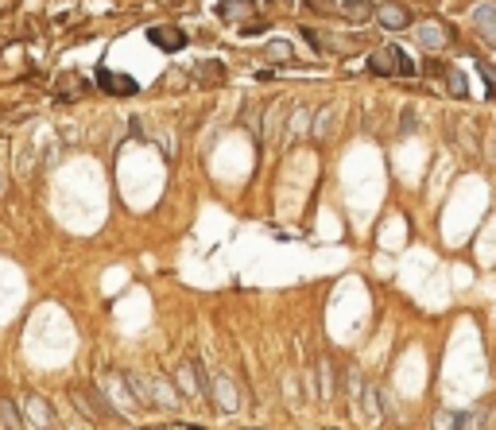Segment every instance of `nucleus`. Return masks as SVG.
<instances>
[{"label": "nucleus", "mask_w": 496, "mask_h": 430, "mask_svg": "<svg viewBox=\"0 0 496 430\" xmlns=\"http://www.w3.org/2000/svg\"><path fill=\"white\" fill-rule=\"evenodd\" d=\"M473 23L489 43H496V4H477L473 8Z\"/></svg>", "instance_id": "obj_9"}, {"label": "nucleus", "mask_w": 496, "mask_h": 430, "mask_svg": "<svg viewBox=\"0 0 496 430\" xmlns=\"http://www.w3.org/2000/svg\"><path fill=\"white\" fill-rule=\"evenodd\" d=\"M94 81H97V89H101V94H113V97H132V94H140V86L128 78V74L105 70V66L94 74Z\"/></svg>", "instance_id": "obj_2"}, {"label": "nucleus", "mask_w": 496, "mask_h": 430, "mask_svg": "<svg viewBox=\"0 0 496 430\" xmlns=\"http://www.w3.org/2000/svg\"><path fill=\"white\" fill-rule=\"evenodd\" d=\"M86 89H89V81L81 78V74H59V81H55L59 101H74V97H81Z\"/></svg>", "instance_id": "obj_6"}, {"label": "nucleus", "mask_w": 496, "mask_h": 430, "mask_svg": "<svg viewBox=\"0 0 496 430\" xmlns=\"http://www.w3.org/2000/svg\"><path fill=\"white\" fill-rule=\"evenodd\" d=\"M434 426H438V430H453V426H461V419L450 415V411H438V415H434Z\"/></svg>", "instance_id": "obj_18"}, {"label": "nucleus", "mask_w": 496, "mask_h": 430, "mask_svg": "<svg viewBox=\"0 0 496 430\" xmlns=\"http://www.w3.org/2000/svg\"><path fill=\"white\" fill-rule=\"evenodd\" d=\"M264 28H268L264 20H248V23H241V35H260Z\"/></svg>", "instance_id": "obj_19"}, {"label": "nucleus", "mask_w": 496, "mask_h": 430, "mask_svg": "<svg viewBox=\"0 0 496 430\" xmlns=\"http://www.w3.org/2000/svg\"><path fill=\"white\" fill-rule=\"evenodd\" d=\"M303 4H307L310 12H318V16H337V4H334V0H303Z\"/></svg>", "instance_id": "obj_17"}, {"label": "nucleus", "mask_w": 496, "mask_h": 430, "mask_svg": "<svg viewBox=\"0 0 496 430\" xmlns=\"http://www.w3.org/2000/svg\"><path fill=\"white\" fill-rule=\"evenodd\" d=\"M218 16H221V20H244L248 23L256 16V0H221Z\"/></svg>", "instance_id": "obj_7"}, {"label": "nucleus", "mask_w": 496, "mask_h": 430, "mask_svg": "<svg viewBox=\"0 0 496 430\" xmlns=\"http://www.w3.org/2000/svg\"><path fill=\"white\" fill-rule=\"evenodd\" d=\"M442 78H446V89H450V97H466V94H469L466 74H461L458 66H446V70H442Z\"/></svg>", "instance_id": "obj_12"}, {"label": "nucleus", "mask_w": 496, "mask_h": 430, "mask_svg": "<svg viewBox=\"0 0 496 430\" xmlns=\"http://www.w3.org/2000/svg\"><path fill=\"white\" fill-rule=\"evenodd\" d=\"M318 372H322V395L329 400V395H334V368H329V361H322Z\"/></svg>", "instance_id": "obj_16"}, {"label": "nucleus", "mask_w": 496, "mask_h": 430, "mask_svg": "<svg viewBox=\"0 0 496 430\" xmlns=\"http://www.w3.org/2000/svg\"><path fill=\"white\" fill-rule=\"evenodd\" d=\"M74 400H78V407L86 411L89 419H117V411H113V407H101L105 400L94 392V387H78V384H74Z\"/></svg>", "instance_id": "obj_3"}, {"label": "nucleus", "mask_w": 496, "mask_h": 430, "mask_svg": "<svg viewBox=\"0 0 496 430\" xmlns=\"http://www.w3.org/2000/svg\"><path fill=\"white\" fill-rule=\"evenodd\" d=\"M0 426L4 430H23L20 415H16V403L12 400H0Z\"/></svg>", "instance_id": "obj_13"}, {"label": "nucleus", "mask_w": 496, "mask_h": 430, "mask_svg": "<svg viewBox=\"0 0 496 430\" xmlns=\"http://www.w3.org/2000/svg\"><path fill=\"white\" fill-rule=\"evenodd\" d=\"M337 16H345V20H368L372 4L368 0H337Z\"/></svg>", "instance_id": "obj_11"}, {"label": "nucleus", "mask_w": 496, "mask_h": 430, "mask_svg": "<svg viewBox=\"0 0 496 430\" xmlns=\"http://www.w3.org/2000/svg\"><path fill=\"white\" fill-rule=\"evenodd\" d=\"M376 20L384 23L388 31H403V28H411V12L403 4H380L376 8Z\"/></svg>", "instance_id": "obj_5"}, {"label": "nucleus", "mask_w": 496, "mask_h": 430, "mask_svg": "<svg viewBox=\"0 0 496 430\" xmlns=\"http://www.w3.org/2000/svg\"><path fill=\"white\" fill-rule=\"evenodd\" d=\"M264 55H268V59H283V62H291V59H295V47L279 39V43H268V47H264Z\"/></svg>", "instance_id": "obj_15"}, {"label": "nucleus", "mask_w": 496, "mask_h": 430, "mask_svg": "<svg viewBox=\"0 0 496 430\" xmlns=\"http://www.w3.org/2000/svg\"><path fill=\"white\" fill-rule=\"evenodd\" d=\"M194 74H198V81H221V78H225V66H221V62H202Z\"/></svg>", "instance_id": "obj_14"}, {"label": "nucleus", "mask_w": 496, "mask_h": 430, "mask_svg": "<svg viewBox=\"0 0 496 430\" xmlns=\"http://www.w3.org/2000/svg\"><path fill=\"white\" fill-rule=\"evenodd\" d=\"M210 392H213V400H221V407H225V411H237V407H241V400H237V387L229 384L225 376H213V380H210Z\"/></svg>", "instance_id": "obj_10"}, {"label": "nucleus", "mask_w": 496, "mask_h": 430, "mask_svg": "<svg viewBox=\"0 0 496 430\" xmlns=\"http://www.w3.org/2000/svg\"><path fill=\"white\" fill-rule=\"evenodd\" d=\"M368 70L380 74V78H415V74H419V62L411 59L403 47L388 43V47H376V51L368 55Z\"/></svg>", "instance_id": "obj_1"}, {"label": "nucleus", "mask_w": 496, "mask_h": 430, "mask_svg": "<svg viewBox=\"0 0 496 430\" xmlns=\"http://www.w3.org/2000/svg\"><path fill=\"white\" fill-rule=\"evenodd\" d=\"M147 39H152L159 51H167V55H175V51H183V47H186V31L171 28V23H159V28H152V31H147Z\"/></svg>", "instance_id": "obj_4"}, {"label": "nucleus", "mask_w": 496, "mask_h": 430, "mask_svg": "<svg viewBox=\"0 0 496 430\" xmlns=\"http://www.w3.org/2000/svg\"><path fill=\"white\" fill-rule=\"evenodd\" d=\"M481 74H485V81H489V89H492V97H496V70H489V66L481 62Z\"/></svg>", "instance_id": "obj_20"}, {"label": "nucleus", "mask_w": 496, "mask_h": 430, "mask_svg": "<svg viewBox=\"0 0 496 430\" xmlns=\"http://www.w3.org/2000/svg\"><path fill=\"white\" fill-rule=\"evenodd\" d=\"M415 35H419V43H423L427 47V51H438V47H446V43H450V35H446V28H442V23H419V31H415Z\"/></svg>", "instance_id": "obj_8"}]
</instances>
